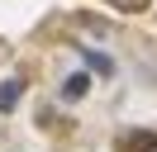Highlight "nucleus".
Segmentation results:
<instances>
[{"instance_id":"nucleus-1","label":"nucleus","mask_w":157,"mask_h":152,"mask_svg":"<svg viewBox=\"0 0 157 152\" xmlns=\"http://www.w3.org/2000/svg\"><path fill=\"white\" fill-rule=\"evenodd\" d=\"M114 152H157V133L152 128H128L124 138L114 142Z\"/></svg>"},{"instance_id":"nucleus-2","label":"nucleus","mask_w":157,"mask_h":152,"mask_svg":"<svg viewBox=\"0 0 157 152\" xmlns=\"http://www.w3.org/2000/svg\"><path fill=\"white\" fill-rule=\"evenodd\" d=\"M86 90H90V76H86V71H71L67 81H62L57 95H62V100H86Z\"/></svg>"},{"instance_id":"nucleus-3","label":"nucleus","mask_w":157,"mask_h":152,"mask_svg":"<svg viewBox=\"0 0 157 152\" xmlns=\"http://www.w3.org/2000/svg\"><path fill=\"white\" fill-rule=\"evenodd\" d=\"M19 95H24V81H19V76L0 81V114H10L14 104H19Z\"/></svg>"},{"instance_id":"nucleus-4","label":"nucleus","mask_w":157,"mask_h":152,"mask_svg":"<svg viewBox=\"0 0 157 152\" xmlns=\"http://www.w3.org/2000/svg\"><path fill=\"white\" fill-rule=\"evenodd\" d=\"M109 10H119V14H138V10H147V0H105Z\"/></svg>"},{"instance_id":"nucleus-5","label":"nucleus","mask_w":157,"mask_h":152,"mask_svg":"<svg viewBox=\"0 0 157 152\" xmlns=\"http://www.w3.org/2000/svg\"><path fill=\"white\" fill-rule=\"evenodd\" d=\"M86 66H90V71H114V62H109V57H100V52H90V48H86Z\"/></svg>"},{"instance_id":"nucleus-6","label":"nucleus","mask_w":157,"mask_h":152,"mask_svg":"<svg viewBox=\"0 0 157 152\" xmlns=\"http://www.w3.org/2000/svg\"><path fill=\"white\" fill-rule=\"evenodd\" d=\"M5 52H10V48H5V38H0V57H5Z\"/></svg>"}]
</instances>
